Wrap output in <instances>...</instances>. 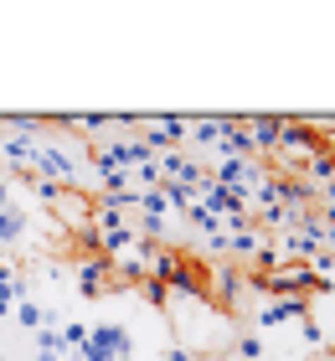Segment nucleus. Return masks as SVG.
Masks as SVG:
<instances>
[{
	"instance_id": "obj_1",
	"label": "nucleus",
	"mask_w": 335,
	"mask_h": 361,
	"mask_svg": "<svg viewBox=\"0 0 335 361\" xmlns=\"http://www.w3.org/2000/svg\"><path fill=\"white\" fill-rule=\"evenodd\" d=\"M134 356V336H129V325H88V346H83L73 361H129Z\"/></svg>"
},
{
	"instance_id": "obj_2",
	"label": "nucleus",
	"mask_w": 335,
	"mask_h": 361,
	"mask_svg": "<svg viewBox=\"0 0 335 361\" xmlns=\"http://www.w3.org/2000/svg\"><path fill=\"white\" fill-rule=\"evenodd\" d=\"M196 202L207 207L212 217L227 227V233H232V227H248V222H253V207H248V196L227 191V186H217V180H207V186L196 191Z\"/></svg>"
},
{
	"instance_id": "obj_3",
	"label": "nucleus",
	"mask_w": 335,
	"mask_h": 361,
	"mask_svg": "<svg viewBox=\"0 0 335 361\" xmlns=\"http://www.w3.org/2000/svg\"><path fill=\"white\" fill-rule=\"evenodd\" d=\"M93 160H104L114 171H140V166H155V150L140 135H109V140H98Z\"/></svg>"
},
{
	"instance_id": "obj_4",
	"label": "nucleus",
	"mask_w": 335,
	"mask_h": 361,
	"mask_svg": "<svg viewBox=\"0 0 335 361\" xmlns=\"http://www.w3.org/2000/svg\"><path fill=\"white\" fill-rule=\"evenodd\" d=\"M263 160H238V155H217V166L207 171L217 186H227V191H238V196H253V186L263 180Z\"/></svg>"
},
{
	"instance_id": "obj_5",
	"label": "nucleus",
	"mask_w": 335,
	"mask_h": 361,
	"mask_svg": "<svg viewBox=\"0 0 335 361\" xmlns=\"http://www.w3.org/2000/svg\"><path fill=\"white\" fill-rule=\"evenodd\" d=\"M243 294H248V274L232 264V258L207 269V300H217L222 310H243Z\"/></svg>"
},
{
	"instance_id": "obj_6",
	"label": "nucleus",
	"mask_w": 335,
	"mask_h": 361,
	"mask_svg": "<svg viewBox=\"0 0 335 361\" xmlns=\"http://www.w3.org/2000/svg\"><path fill=\"white\" fill-rule=\"evenodd\" d=\"M140 140H145L155 155L181 150V145H186V119H181V114H155V119H140Z\"/></svg>"
},
{
	"instance_id": "obj_7",
	"label": "nucleus",
	"mask_w": 335,
	"mask_h": 361,
	"mask_svg": "<svg viewBox=\"0 0 335 361\" xmlns=\"http://www.w3.org/2000/svg\"><path fill=\"white\" fill-rule=\"evenodd\" d=\"M155 166H160V180H176V186H186V191H201V186L212 180L201 160L181 155V150H165V155H155Z\"/></svg>"
},
{
	"instance_id": "obj_8",
	"label": "nucleus",
	"mask_w": 335,
	"mask_h": 361,
	"mask_svg": "<svg viewBox=\"0 0 335 361\" xmlns=\"http://www.w3.org/2000/svg\"><path fill=\"white\" fill-rule=\"evenodd\" d=\"M73 279H78V294H83V300H98V294L119 289V279H114V264H109V258H83V264L73 269Z\"/></svg>"
},
{
	"instance_id": "obj_9",
	"label": "nucleus",
	"mask_w": 335,
	"mask_h": 361,
	"mask_svg": "<svg viewBox=\"0 0 335 361\" xmlns=\"http://www.w3.org/2000/svg\"><path fill=\"white\" fill-rule=\"evenodd\" d=\"M310 315V300H284V294H274V300L258 305V325L263 331H279V325H294Z\"/></svg>"
},
{
	"instance_id": "obj_10",
	"label": "nucleus",
	"mask_w": 335,
	"mask_h": 361,
	"mask_svg": "<svg viewBox=\"0 0 335 361\" xmlns=\"http://www.w3.org/2000/svg\"><path fill=\"white\" fill-rule=\"evenodd\" d=\"M243 124H248V145H253V160L279 150V129H284V119H268V114H258V119H243Z\"/></svg>"
},
{
	"instance_id": "obj_11",
	"label": "nucleus",
	"mask_w": 335,
	"mask_h": 361,
	"mask_svg": "<svg viewBox=\"0 0 335 361\" xmlns=\"http://www.w3.org/2000/svg\"><path fill=\"white\" fill-rule=\"evenodd\" d=\"M0 160L16 171V176H31V160H37V140H16V135H0Z\"/></svg>"
},
{
	"instance_id": "obj_12",
	"label": "nucleus",
	"mask_w": 335,
	"mask_h": 361,
	"mask_svg": "<svg viewBox=\"0 0 335 361\" xmlns=\"http://www.w3.org/2000/svg\"><path fill=\"white\" fill-rule=\"evenodd\" d=\"M263 243H268V238H263V233H253V227H232V233H227V258L243 269L248 258H253V253L263 248Z\"/></svg>"
},
{
	"instance_id": "obj_13",
	"label": "nucleus",
	"mask_w": 335,
	"mask_h": 361,
	"mask_svg": "<svg viewBox=\"0 0 335 361\" xmlns=\"http://www.w3.org/2000/svg\"><path fill=\"white\" fill-rule=\"evenodd\" d=\"M217 140H222V119H186V145L217 150Z\"/></svg>"
},
{
	"instance_id": "obj_14",
	"label": "nucleus",
	"mask_w": 335,
	"mask_h": 361,
	"mask_svg": "<svg viewBox=\"0 0 335 361\" xmlns=\"http://www.w3.org/2000/svg\"><path fill=\"white\" fill-rule=\"evenodd\" d=\"M305 180H310L315 191H325L330 180H335V155H330V150H315V155L305 160Z\"/></svg>"
},
{
	"instance_id": "obj_15",
	"label": "nucleus",
	"mask_w": 335,
	"mask_h": 361,
	"mask_svg": "<svg viewBox=\"0 0 335 361\" xmlns=\"http://www.w3.org/2000/svg\"><path fill=\"white\" fill-rule=\"evenodd\" d=\"M26 227H31V217H26V212L21 207H0V243H21L26 238Z\"/></svg>"
},
{
	"instance_id": "obj_16",
	"label": "nucleus",
	"mask_w": 335,
	"mask_h": 361,
	"mask_svg": "<svg viewBox=\"0 0 335 361\" xmlns=\"http://www.w3.org/2000/svg\"><path fill=\"white\" fill-rule=\"evenodd\" d=\"M181 217H186V222H191V233H201V238H207V243L227 233V227H222V222H217V217H212V212H207V207H201V202H191L186 212H181Z\"/></svg>"
},
{
	"instance_id": "obj_17",
	"label": "nucleus",
	"mask_w": 335,
	"mask_h": 361,
	"mask_svg": "<svg viewBox=\"0 0 335 361\" xmlns=\"http://www.w3.org/2000/svg\"><path fill=\"white\" fill-rule=\"evenodd\" d=\"M11 320H16V325H21V331H26V336H37V331H42V325H47V310H42L37 300H21V305H16V310H11Z\"/></svg>"
},
{
	"instance_id": "obj_18",
	"label": "nucleus",
	"mask_w": 335,
	"mask_h": 361,
	"mask_svg": "<svg viewBox=\"0 0 335 361\" xmlns=\"http://www.w3.org/2000/svg\"><path fill=\"white\" fill-rule=\"evenodd\" d=\"M57 341H62L67 356H78L83 346H88V325H83V320H62V325H57Z\"/></svg>"
},
{
	"instance_id": "obj_19",
	"label": "nucleus",
	"mask_w": 335,
	"mask_h": 361,
	"mask_svg": "<svg viewBox=\"0 0 335 361\" xmlns=\"http://www.w3.org/2000/svg\"><path fill=\"white\" fill-rule=\"evenodd\" d=\"M238 356H243V361H263V341H258L253 331L238 336Z\"/></svg>"
},
{
	"instance_id": "obj_20",
	"label": "nucleus",
	"mask_w": 335,
	"mask_h": 361,
	"mask_svg": "<svg viewBox=\"0 0 335 361\" xmlns=\"http://www.w3.org/2000/svg\"><path fill=\"white\" fill-rule=\"evenodd\" d=\"M140 294H145L150 305H165V300H171V294H165V284H155V279H145V284H140Z\"/></svg>"
},
{
	"instance_id": "obj_21",
	"label": "nucleus",
	"mask_w": 335,
	"mask_h": 361,
	"mask_svg": "<svg viewBox=\"0 0 335 361\" xmlns=\"http://www.w3.org/2000/svg\"><path fill=\"white\" fill-rule=\"evenodd\" d=\"M165 361H191V351H186V346H171V351H165Z\"/></svg>"
},
{
	"instance_id": "obj_22",
	"label": "nucleus",
	"mask_w": 335,
	"mask_h": 361,
	"mask_svg": "<svg viewBox=\"0 0 335 361\" xmlns=\"http://www.w3.org/2000/svg\"><path fill=\"white\" fill-rule=\"evenodd\" d=\"M320 207H335V180H330V186L320 191Z\"/></svg>"
},
{
	"instance_id": "obj_23",
	"label": "nucleus",
	"mask_w": 335,
	"mask_h": 361,
	"mask_svg": "<svg viewBox=\"0 0 335 361\" xmlns=\"http://www.w3.org/2000/svg\"><path fill=\"white\" fill-rule=\"evenodd\" d=\"M315 361H335V351H320V356H315Z\"/></svg>"
},
{
	"instance_id": "obj_24",
	"label": "nucleus",
	"mask_w": 335,
	"mask_h": 361,
	"mask_svg": "<svg viewBox=\"0 0 335 361\" xmlns=\"http://www.w3.org/2000/svg\"><path fill=\"white\" fill-rule=\"evenodd\" d=\"M0 361H6V351H0Z\"/></svg>"
}]
</instances>
